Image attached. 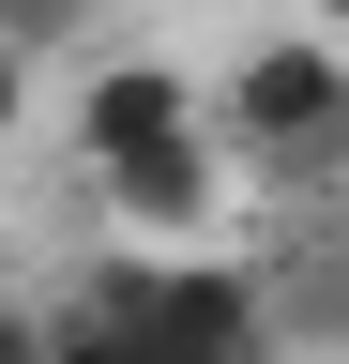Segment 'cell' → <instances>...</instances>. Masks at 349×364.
<instances>
[{"mask_svg": "<svg viewBox=\"0 0 349 364\" xmlns=\"http://www.w3.org/2000/svg\"><path fill=\"white\" fill-rule=\"evenodd\" d=\"M61 136H76V167H137V152H183L198 136V76L167 61V46H107L92 76H76V107H61Z\"/></svg>", "mask_w": 349, "mask_h": 364, "instance_id": "cell-3", "label": "cell"}, {"mask_svg": "<svg viewBox=\"0 0 349 364\" xmlns=\"http://www.w3.org/2000/svg\"><path fill=\"white\" fill-rule=\"evenodd\" d=\"M122 334L152 364H289V289H274V258H137Z\"/></svg>", "mask_w": 349, "mask_h": 364, "instance_id": "cell-2", "label": "cell"}, {"mask_svg": "<svg viewBox=\"0 0 349 364\" xmlns=\"http://www.w3.org/2000/svg\"><path fill=\"white\" fill-rule=\"evenodd\" d=\"M31 122H46V76H31V61H16V46H0V152H16V136H31Z\"/></svg>", "mask_w": 349, "mask_h": 364, "instance_id": "cell-6", "label": "cell"}, {"mask_svg": "<svg viewBox=\"0 0 349 364\" xmlns=\"http://www.w3.org/2000/svg\"><path fill=\"white\" fill-rule=\"evenodd\" d=\"M198 136L228 182H274V198H319V182L349 167V61L334 31H258L228 76H198Z\"/></svg>", "mask_w": 349, "mask_h": 364, "instance_id": "cell-1", "label": "cell"}, {"mask_svg": "<svg viewBox=\"0 0 349 364\" xmlns=\"http://www.w3.org/2000/svg\"><path fill=\"white\" fill-rule=\"evenodd\" d=\"M31 334H46V318H31L16 289H0V364H31Z\"/></svg>", "mask_w": 349, "mask_h": 364, "instance_id": "cell-7", "label": "cell"}, {"mask_svg": "<svg viewBox=\"0 0 349 364\" xmlns=\"http://www.w3.org/2000/svg\"><path fill=\"white\" fill-rule=\"evenodd\" d=\"M92 16H107V0H0V46H16V61L46 76L61 46H92Z\"/></svg>", "mask_w": 349, "mask_h": 364, "instance_id": "cell-5", "label": "cell"}, {"mask_svg": "<svg viewBox=\"0 0 349 364\" xmlns=\"http://www.w3.org/2000/svg\"><path fill=\"white\" fill-rule=\"evenodd\" d=\"M122 243H152V258H213V228H228V167H213V136H183V152H137V167H107L92 182Z\"/></svg>", "mask_w": 349, "mask_h": 364, "instance_id": "cell-4", "label": "cell"}]
</instances>
